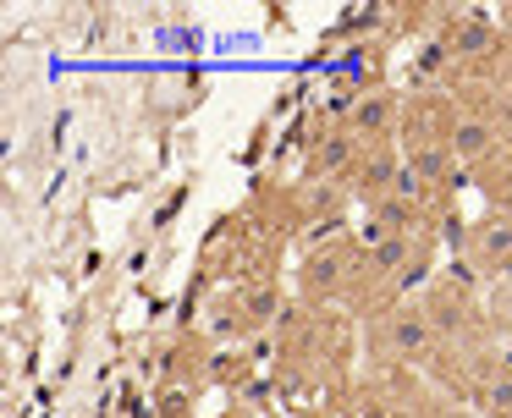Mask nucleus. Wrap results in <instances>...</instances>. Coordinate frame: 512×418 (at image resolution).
I'll return each mask as SVG.
<instances>
[{"instance_id":"f257e3e1","label":"nucleus","mask_w":512,"mask_h":418,"mask_svg":"<svg viewBox=\"0 0 512 418\" xmlns=\"http://www.w3.org/2000/svg\"><path fill=\"white\" fill-rule=\"evenodd\" d=\"M369 352L386 363H424L435 352V319L419 303H397L369 325Z\"/></svg>"},{"instance_id":"f03ea898","label":"nucleus","mask_w":512,"mask_h":418,"mask_svg":"<svg viewBox=\"0 0 512 418\" xmlns=\"http://www.w3.org/2000/svg\"><path fill=\"white\" fill-rule=\"evenodd\" d=\"M446 149H452L457 165H479V160H496L501 149V121L485 116V110H463L446 132Z\"/></svg>"},{"instance_id":"7ed1b4c3","label":"nucleus","mask_w":512,"mask_h":418,"mask_svg":"<svg viewBox=\"0 0 512 418\" xmlns=\"http://www.w3.org/2000/svg\"><path fill=\"white\" fill-rule=\"evenodd\" d=\"M298 281H303V297H314V303H325V297H336V292L347 286V248H336V242H325V248H314L309 259H303Z\"/></svg>"},{"instance_id":"20e7f679","label":"nucleus","mask_w":512,"mask_h":418,"mask_svg":"<svg viewBox=\"0 0 512 418\" xmlns=\"http://www.w3.org/2000/svg\"><path fill=\"white\" fill-rule=\"evenodd\" d=\"M468 259L479 270H512V215H485L468 231Z\"/></svg>"},{"instance_id":"39448f33","label":"nucleus","mask_w":512,"mask_h":418,"mask_svg":"<svg viewBox=\"0 0 512 418\" xmlns=\"http://www.w3.org/2000/svg\"><path fill=\"white\" fill-rule=\"evenodd\" d=\"M468 402H474L479 418H512V369H496V363H490V369L468 385Z\"/></svg>"},{"instance_id":"423d86ee","label":"nucleus","mask_w":512,"mask_h":418,"mask_svg":"<svg viewBox=\"0 0 512 418\" xmlns=\"http://www.w3.org/2000/svg\"><path fill=\"white\" fill-rule=\"evenodd\" d=\"M391 127V99L386 94H364L353 110V132L358 138H380V132Z\"/></svg>"},{"instance_id":"0eeeda50","label":"nucleus","mask_w":512,"mask_h":418,"mask_svg":"<svg viewBox=\"0 0 512 418\" xmlns=\"http://www.w3.org/2000/svg\"><path fill=\"white\" fill-rule=\"evenodd\" d=\"M501 28H507V33H512V6H507V11H501Z\"/></svg>"}]
</instances>
